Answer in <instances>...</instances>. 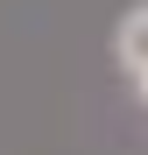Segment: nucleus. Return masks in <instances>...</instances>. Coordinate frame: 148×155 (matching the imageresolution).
Masks as SVG:
<instances>
[{
    "label": "nucleus",
    "mask_w": 148,
    "mask_h": 155,
    "mask_svg": "<svg viewBox=\"0 0 148 155\" xmlns=\"http://www.w3.org/2000/svg\"><path fill=\"white\" fill-rule=\"evenodd\" d=\"M113 57H120V71L134 78V92L148 99V7H134L127 21H120V35H113Z\"/></svg>",
    "instance_id": "f257e3e1"
}]
</instances>
